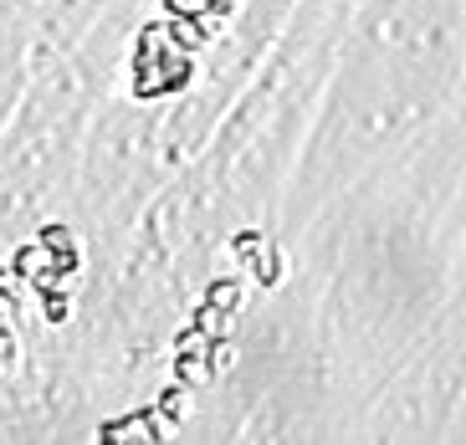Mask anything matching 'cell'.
Masks as SVG:
<instances>
[{
	"mask_svg": "<svg viewBox=\"0 0 466 445\" xmlns=\"http://www.w3.org/2000/svg\"><path fill=\"white\" fill-rule=\"evenodd\" d=\"M261 246H267V241H261V230H236V236H231V251H236V261L257 257Z\"/></svg>",
	"mask_w": 466,
	"mask_h": 445,
	"instance_id": "cell-12",
	"label": "cell"
},
{
	"mask_svg": "<svg viewBox=\"0 0 466 445\" xmlns=\"http://www.w3.org/2000/svg\"><path fill=\"white\" fill-rule=\"evenodd\" d=\"M36 297H42V318L46 323H67L72 318V302H67V292H62V282L46 287V292H36Z\"/></svg>",
	"mask_w": 466,
	"mask_h": 445,
	"instance_id": "cell-8",
	"label": "cell"
},
{
	"mask_svg": "<svg viewBox=\"0 0 466 445\" xmlns=\"http://www.w3.org/2000/svg\"><path fill=\"white\" fill-rule=\"evenodd\" d=\"M0 308H5V312L21 308V282H11V271H5V267H0Z\"/></svg>",
	"mask_w": 466,
	"mask_h": 445,
	"instance_id": "cell-15",
	"label": "cell"
},
{
	"mask_svg": "<svg viewBox=\"0 0 466 445\" xmlns=\"http://www.w3.org/2000/svg\"><path fill=\"white\" fill-rule=\"evenodd\" d=\"M62 241H72V230L62 226V220H46V226L36 230V246H42V251H56Z\"/></svg>",
	"mask_w": 466,
	"mask_h": 445,
	"instance_id": "cell-13",
	"label": "cell"
},
{
	"mask_svg": "<svg viewBox=\"0 0 466 445\" xmlns=\"http://www.w3.org/2000/svg\"><path fill=\"white\" fill-rule=\"evenodd\" d=\"M154 67H159V93L175 97V93H185V87H190V77H195V56H190V52H175V46H159Z\"/></svg>",
	"mask_w": 466,
	"mask_h": 445,
	"instance_id": "cell-1",
	"label": "cell"
},
{
	"mask_svg": "<svg viewBox=\"0 0 466 445\" xmlns=\"http://www.w3.org/2000/svg\"><path fill=\"white\" fill-rule=\"evenodd\" d=\"M138 425H134V415H124V420H108V425H97V440L103 445H118V440H128Z\"/></svg>",
	"mask_w": 466,
	"mask_h": 445,
	"instance_id": "cell-11",
	"label": "cell"
},
{
	"mask_svg": "<svg viewBox=\"0 0 466 445\" xmlns=\"http://www.w3.org/2000/svg\"><path fill=\"white\" fill-rule=\"evenodd\" d=\"M282 267H288V261H282V251H277V246H267V261H257V271H251V277H257L261 287H277V282H282Z\"/></svg>",
	"mask_w": 466,
	"mask_h": 445,
	"instance_id": "cell-9",
	"label": "cell"
},
{
	"mask_svg": "<svg viewBox=\"0 0 466 445\" xmlns=\"http://www.w3.org/2000/svg\"><path fill=\"white\" fill-rule=\"evenodd\" d=\"M175 384H185V389H195V384H206V353H175Z\"/></svg>",
	"mask_w": 466,
	"mask_h": 445,
	"instance_id": "cell-6",
	"label": "cell"
},
{
	"mask_svg": "<svg viewBox=\"0 0 466 445\" xmlns=\"http://www.w3.org/2000/svg\"><path fill=\"white\" fill-rule=\"evenodd\" d=\"M77 267H83V251H77V241H62L56 251H46V271H52L56 282H67Z\"/></svg>",
	"mask_w": 466,
	"mask_h": 445,
	"instance_id": "cell-5",
	"label": "cell"
},
{
	"mask_svg": "<svg viewBox=\"0 0 466 445\" xmlns=\"http://www.w3.org/2000/svg\"><path fill=\"white\" fill-rule=\"evenodd\" d=\"M42 261H46V251L31 241V246H15V257H11V267H5V271H15V282H31V277L42 271Z\"/></svg>",
	"mask_w": 466,
	"mask_h": 445,
	"instance_id": "cell-7",
	"label": "cell"
},
{
	"mask_svg": "<svg viewBox=\"0 0 466 445\" xmlns=\"http://www.w3.org/2000/svg\"><path fill=\"white\" fill-rule=\"evenodd\" d=\"M185 394H190L185 384H169V389L154 399V415L165 420V425H179V420L190 415V399H185Z\"/></svg>",
	"mask_w": 466,
	"mask_h": 445,
	"instance_id": "cell-4",
	"label": "cell"
},
{
	"mask_svg": "<svg viewBox=\"0 0 466 445\" xmlns=\"http://www.w3.org/2000/svg\"><path fill=\"white\" fill-rule=\"evenodd\" d=\"M236 0H206V15H216V21H231Z\"/></svg>",
	"mask_w": 466,
	"mask_h": 445,
	"instance_id": "cell-16",
	"label": "cell"
},
{
	"mask_svg": "<svg viewBox=\"0 0 466 445\" xmlns=\"http://www.w3.org/2000/svg\"><path fill=\"white\" fill-rule=\"evenodd\" d=\"M159 31H165V46H175V52H200L206 46V36H200V21H179V15H165L159 21Z\"/></svg>",
	"mask_w": 466,
	"mask_h": 445,
	"instance_id": "cell-2",
	"label": "cell"
},
{
	"mask_svg": "<svg viewBox=\"0 0 466 445\" xmlns=\"http://www.w3.org/2000/svg\"><path fill=\"white\" fill-rule=\"evenodd\" d=\"M134 425H138V435H144V440H169V435H165L169 425L154 415V405H149V410H134Z\"/></svg>",
	"mask_w": 466,
	"mask_h": 445,
	"instance_id": "cell-10",
	"label": "cell"
},
{
	"mask_svg": "<svg viewBox=\"0 0 466 445\" xmlns=\"http://www.w3.org/2000/svg\"><path fill=\"white\" fill-rule=\"evenodd\" d=\"M206 302L216 312H236V308H241V277H210Z\"/></svg>",
	"mask_w": 466,
	"mask_h": 445,
	"instance_id": "cell-3",
	"label": "cell"
},
{
	"mask_svg": "<svg viewBox=\"0 0 466 445\" xmlns=\"http://www.w3.org/2000/svg\"><path fill=\"white\" fill-rule=\"evenodd\" d=\"M165 15H179V21H200V15H206V0H165Z\"/></svg>",
	"mask_w": 466,
	"mask_h": 445,
	"instance_id": "cell-14",
	"label": "cell"
}]
</instances>
